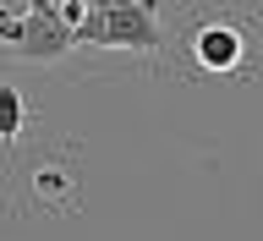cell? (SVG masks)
I'll list each match as a JSON object with an SVG mask.
<instances>
[{"label": "cell", "instance_id": "cell-6", "mask_svg": "<svg viewBox=\"0 0 263 241\" xmlns=\"http://www.w3.org/2000/svg\"><path fill=\"white\" fill-rule=\"evenodd\" d=\"M66 187H71V181H66L61 170H39V197L44 192H66Z\"/></svg>", "mask_w": 263, "mask_h": 241}, {"label": "cell", "instance_id": "cell-1", "mask_svg": "<svg viewBox=\"0 0 263 241\" xmlns=\"http://www.w3.org/2000/svg\"><path fill=\"white\" fill-rule=\"evenodd\" d=\"M77 44H121V49H159V22L154 6H88V22L77 28Z\"/></svg>", "mask_w": 263, "mask_h": 241}, {"label": "cell", "instance_id": "cell-3", "mask_svg": "<svg viewBox=\"0 0 263 241\" xmlns=\"http://www.w3.org/2000/svg\"><path fill=\"white\" fill-rule=\"evenodd\" d=\"M192 61L203 71H236L247 61V44H241V33L230 28V22H203L192 33Z\"/></svg>", "mask_w": 263, "mask_h": 241}, {"label": "cell", "instance_id": "cell-5", "mask_svg": "<svg viewBox=\"0 0 263 241\" xmlns=\"http://www.w3.org/2000/svg\"><path fill=\"white\" fill-rule=\"evenodd\" d=\"M22 16H28V6H16V11H0V39H6V44H16V39H22Z\"/></svg>", "mask_w": 263, "mask_h": 241}, {"label": "cell", "instance_id": "cell-2", "mask_svg": "<svg viewBox=\"0 0 263 241\" xmlns=\"http://www.w3.org/2000/svg\"><path fill=\"white\" fill-rule=\"evenodd\" d=\"M71 44H77V33L61 22V6H28L16 55H28V61H55V55H66Z\"/></svg>", "mask_w": 263, "mask_h": 241}, {"label": "cell", "instance_id": "cell-4", "mask_svg": "<svg viewBox=\"0 0 263 241\" xmlns=\"http://www.w3.org/2000/svg\"><path fill=\"white\" fill-rule=\"evenodd\" d=\"M22 94H16L11 82H0V137H6V143H16V132H22Z\"/></svg>", "mask_w": 263, "mask_h": 241}]
</instances>
